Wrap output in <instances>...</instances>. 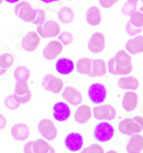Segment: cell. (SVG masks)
Returning <instances> with one entry per match:
<instances>
[{
    "label": "cell",
    "mask_w": 143,
    "mask_h": 153,
    "mask_svg": "<svg viewBox=\"0 0 143 153\" xmlns=\"http://www.w3.org/2000/svg\"><path fill=\"white\" fill-rule=\"evenodd\" d=\"M92 116H93V109L88 105H79L78 108L76 109L75 120L77 123L84 124V123L88 122Z\"/></svg>",
    "instance_id": "20"
},
{
    "label": "cell",
    "mask_w": 143,
    "mask_h": 153,
    "mask_svg": "<svg viewBox=\"0 0 143 153\" xmlns=\"http://www.w3.org/2000/svg\"><path fill=\"white\" fill-rule=\"evenodd\" d=\"M81 153H83V152H81Z\"/></svg>",
    "instance_id": "49"
},
{
    "label": "cell",
    "mask_w": 143,
    "mask_h": 153,
    "mask_svg": "<svg viewBox=\"0 0 143 153\" xmlns=\"http://www.w3.org/2000/svg\"><path fill=\"white\" fill-rule=\"evenodd\" d=\"M93 116L98 121H111L117 116V111L112 105H98L93 109Z\"/></svg>",
    "instance_id": "8"
},
{
    "label": "cell",
    "mask_w": 143,
    "mask_h": 153,
    "mask_svg": "<svg viewBox=\"0 0 143 153\" xmlns=\"http://www.w3.org/2000/svg\"><path fill=\"white\" fill-rule=\"evenodd\" d=\"M129 21L134 27H137V28H143V14L140 12V10H136L133 15L129 16Z\"/></svg>",
    "instance_id": "32"
},
{
    "label": "cell",
    "mask_w": 143,
    "mask_h": 153,
    "mask_svg": "<svg viewBox=\"0 0 143 153\" xmlns=\"http://www.w3.org/2000/svg\"><path fill=\"white\" fill-rule=\"evenodd\" d=\"M106 153H118L117 151H114V150H110V151H106Z\"/></svg>",
    "instance_id": "44"
},
{
    "label": "cell",
    "mask_w": 143,
    "mask_h": 153,
    "mask_svg": "<svg viewBox=\"0 0 143 153\" xmlns=\"http://www.w3.org/2000/svg\"><path fill=\"white\" fill-rule=\"evenodd\" d=\"M10 134H12V137L15 140L23 142V140L28 139L29 135H30V129H29L28 124H25V123H16L12 127Z\"/></svg>",
    "instance_id": "18"
},
{
    "label": "cell",
    "mask_w": 143,
    "mask_h": 153,
    "mask_svg": "<svg viewBox=\"0 0 143 153\" xmlns=\"http://www.w3.org/2000/svg\"><path fill=\"white\" fill-rule=\"evenodd\" d=\"M64 145L70 152H78L83 149L84 137L79 132H70L64 138Z\"/></svg>",
    "instance_id": "12"
},
{
    "label": "cell",
    "mask_w": 143,
    "mask_h": 153,
    "mask_svg": "<svg viewBox=\"0 0 143 153\" xmlns=\"http://www.w3.org/2000/svg\"><path fill=\"white\" fill-rule=\"evenodd\" d=\"M34 149L37 153H55V149L44 138L34 140Z\"/></svg>",
    "instance_id": "28"
},
{
    "label": "cell",
    "mask_w": 143,
    "mask_h": 153,
    "mask_svg": "<svg viewBox=\"0 0 143 153\" xmlns=\"http://www.w3.org/2000/svg\"><path fill=\"white\" fill-rule=\"evenodd\" d=\"M83 153H106L103 147L100 144H92L88 147H86L84 151H81Z\"/></svg>",
    "instance_id": "37"
},
{
    "label": "cell",
    "mask_w": 143,
    "mask_h": 153,
    "mask_svg": "<svg viewBox=\"0 0 143 153\" xmlns=\"http://www.w3.org/2000/svg\"><path fill=\"white\" fill-rule=\"evenodd\" d=\"M15 98L20 104H26L32 98V93L30 91V88L28 84V81H18L15 85L14 93Z\"/></svg>",
    "instance_id": "10"
},
{
    "label": "cell",
    "mask_w": 143,
    "mask_h": 153,
    "mask_svg": "<svg viewBox=\"0 0 143 153\" xmlns=\"http://www.w3.org/2000/svg\"><path fill=\"white\" fill-rule=\"evenodd\" d=\"M43 86L46 91L52 92V93H60L64 89L63 81L59 77L54 76L52 74H47L43 78Z\"/></svg>",
    "instance_id": "9"
},
{
    "label": "cell",
    "mask_w": 143,
    "mask_h": 153,
    "mask_svg": "<svg viewBox=\"0 0 143 153\" xmlns=\"http://www.w3.org/2000/svg\"><path fill=\"white\" fill-rule=\"evenodd\" d=\"M136 8H137V4H136V2L126 1V2L124 4V6L121 7V13L125 16H131L136 12Z\"/></svg>",
    "instance_id": "31"
},
{
    "label": "cell",
    "mask_w": 143,
    "mask_h": 153,
    "mask_svg": "<svg viewBox=\"0 0 143 153\" xmlns=\"http://www.w3.org/2000/svg\"><path fill=\"white\" fill-rule=\"evenodd\" d=\"M40 39L41 37L38 35L37 31H29L22 39V47L26 52H33L40 45Z\"/></svg>",
    "instance_id": "14"
},
{
    "label": "cell",
    "mask_w": 143,
    "mask_h": 153,
    "mask_svg": "<svg viewBox=\"0 0 143 153\" xmlns=\"http://www.w3.org/2000/svg\"><path fill=\"white\" fill-rule=\"evenodd\" d=\"M86 21L92 27H96L102 22V14L100 8L96 6H92L86 12Z\"/></svg>",
    "instance_id": "24"
},
{
    "label": "cell",
    "mask_w": 143,
    "mask_h": 153,
    "mask_svg": "<svg viewBox=\"0 0 143 153\" xmlns=\"http://www.w3.org/2000/svg\"><path fill=\"white\" fill-rule=\"evenodd\" d=\"M118 86L120 89L127 90V91H135L140 86V82L136 77L126 75V76H122L118 79Z\"/></svg>",
    "instance_id": "23"
},
{
    "label": "cell",
    "mask_w": 143,
    "mask_h": 153,
    "mask_svg": "<svg viewBox=\"0 0 143 153\" xmlns=\"http://www.w3.org/2000/svg\"><path fill=\"white\" fill-rule=\"evenodd\" d=\"M6 124H7V120H6V117H5L4 115L0 114V130H1V129H4V128L6 127Z\"/></svg>",
    "instance_id": "40"
},
{
    "label": "cell",
    "mask_w": 143,
    "mask_h": 153,
    "mask_svg": "<svg viewBox=\"0 0 143 153\" xmlns=\"http://www.w3.org/2000/svg\"><path fill=\"white\" fill-rule=\"evenodd\" d=\"M40 1L44 2V4H52V2H57L60 0H40Z\"/></svg>",
    "instance_id": "41"
},
{
    "label": "cell",
    "mask_w": 143,
    "mask_h": 153,
    "mask_svg": "<svg viewBox=\"0 0 143 153\" xmlns=\"http://www.w3.org/2000/svg\"><path fill=\"white\" fill-rule=\"evenodd\" d=\"M62 51H63V44L60 40H51L45 46L43 55L46 60H54L62 53Z\"/></svg>",
    "instance_id": "15"
},
{
    "label": "cell",
    "mask_w": 143,
    "mask_h": 153,
    "mask_svg": "<svg viewBox=\"0 0 143 153\" xmlns=\"http://www.w3.org/2000/svg\"><path fill=\"white\" fill-rule=\"evenodd\" d=\"M36 31L41 38H55L61 33V28L60 24L54 20H48L44 24L37 27Z\"/></svg>",
    "instance_id": "6"
},
{
    "label": "cell",
    "mask_w": 143,
    "mask_h": 153,
    "mask_svg": "<svg viewBox=\"0 0 143 153\" xmlns=\"http://www.w3.org/2000/svg\"><path fill=\"white\" fill-rule=\"evenodd\" d=\"M23 151H24V153H37L36 149H34V140L33 142H28L24 145Z\"/></svg>",
    "instance_id": "39"
},
{
    "label": "cell",
    "mask_w": 143,
    "mask_h": 153,
    "mask_svg": "<svg viewBox=\"0 0 143 153\" xmlns=\"http://www.w3.org/2000/svg\"><path fill=\"white\" fill-rule=\"evenodd\" d=\"M15 62L14 55L12 53H2L0 55V63L4 68H6L8 70V68H10Z\"/></svg>",
    "instance_id": "30"
},
{
    "label": "cell",
    "mask_w": 143,
    "mask_h": 153,
    "mask_svg": "<svg viewBox=\"0 0 143 153\" xmlns=\"http://www.w3.org/2000/svg\"><path fill=\"white\" fill-rule=\"evenodd\" d=\"M59 40L63 45H70L73 42V36L68 31H64V32H61L59 35Z\"/></svg>",
    "instance_id": "34"
},
{
    "label": "cell",
    "mask_w": 143,
    "mask_h": 153,
    "mask_svg": "<svg viewBox=\"0 0 143 153\" xmlns=\"http://www.w3.org/2000/svg\"><path fill=\"white\" fill-rule=\"evenodd\" d=\"M76 68L75 62L69 58H60L55 63V69L60 75H70Z\"/></svg>",
    "instance_id": "17"
},
{
    "label": "cell",
    "mask_w": 143,
    "mask_h": 153,
    "mask_svg": "<svg viewBox=\"0 0 143 153\" xmlns=\"http://www.w3.org/2000/svg\"><path fill=\"white\" fill-rule=\"evenodd\" d=\"M143 150V136L140 134H136L131 136L126 145L127 153H140Z\"/></svg>",
    "instance_id": "22"
},
{
    "label": "cell",
    "mask_w": 143,
    "mask_h": 153,
    "mask_svg": "<svg viewBox=\"0 0 143 153\" xmlns=\"http://www.w3.org/2000/svg\"><path fill=\"white\" fill-rule=\"evenodd\" d=\"M37 15H36V19L33 21V24H36L37 27L44 24L46 22V14H45V10L44 9H40V8H37Z\"/></svg>",
    "instance_id": "35"
},
{
    "label": "cell",
    "mask_w": 143,
    "mask_h": 153,
    "mask_svg": "<svg viewBox=\"0 0 143 153\" xmlns=\"http://www.w3.org/2000/svg\"><path fill=\"white\" fill-rule=\"evenodd\" d=\"M125 50L131 55H135L143 52V36H135L134 38L127 40Z\"/></svg>",
    "instance_id": "21"
},
{
    "label": "cell",
    "mask_w": 143,
    "mask_h": 153,
    "mask_svg": "<svg viewBox=\"0 0 143 153\" xmlns=\"http://www.w3.org/2000/svg\"><path fill=\"white\" fill-rule=\"evenodd\" d=\"M106 47V36L102 32H94L88 40V50L92 53H101Z\"/></svg>",
    "instance_id": "16"
},
{
    "label": "cell",
    "mask_w": 143,
    "mask_h": 153,
    "mask_svg": "<svg viewBox=\"0 0 143 153\" xmlns=\"http://www.w3.org/2000/svg\"><path fill=\"white\" fill-rule=\"evenodd\" d=\"M122 108L126 112H132L137 107L139 104V94L135 91H127L122 97Z\"/></svg>",
    "instance_id": "19"
},
{
    "label": "cell",
    "mask_w": 143,
    "mask_h": 153,
    "mask_svg": "<svg viewBox=\"0 0 143 153\" xmlns=\"http://www.w3.org/2000/svg\"><path fill=\"white\" fill-rule=\"evenodd\" d=\"M92 63H93V60L89 58H81L76 63V69L79 74L89 75L90 69H92Z\"/></svg>",
    "instance_id": "26"
},
{
    "label": "cell",
    "mask_w": 143,
    "mask_h": 153,
    "mask_svg": "<svg viewBox=\"0 0 143 153\" xmlns=\"http://www.w3.org/2000/svg\"><path fill=\"white\" fill-rule=\"evenodd\" d=\"M14 77L16 82L18 81H29L30 78V70L25 66H20L14 70Z\"/></svg>",
    "instance_id": "29"
},
{
    "label": "cell",
    "mask_w": 143,
    "mask_h": 153,
    "mask_svg": "<svg viewBox=\"0 0 143 153\" xmlns=\"http://www.w3.org/2000/svg\"><path fill=\"white\" fill-rule=\"evenodd\" d=\"M125 30L128 35L131 36H139V33L142 31V28H137V27H134L131 22L126 23V27H125Z\"/></svg>",
    "instance_id": "36"
},
{
    "label": "cell",
    "mask_w": 143,
    "mask_h": 153,
    "mask_svg": "<svg viewBox=\"0 0 143 153\" xmlns=\"http://www.w3.org/2000/svg\"><path fill=\"white\" fill-rule=\"evenodd\" d=\"M87 94H88V98L93 104L101 105L106 101L108 91H106V85L98 82V83H93L89 85V88L87 90Z\"/></svg>",
    "instance_id": "5"
},
{
    "label": "cell",
    "mask_w": 143,
    "mask_h": 153,
    "mask_svg": "<svg viewBox=\"0 0 143 153\" xmlns=\"http://www.w3.org/2000/svg\"><path fill=\"white\" fill-rule=\"evenodd\" d=\"M71 116V108L64 101H57L53 106V117L57 122H65Z\"/></svg>",
    "instance_id": "11"
},
{
    "label": "cell",
    "mask_w": 143,
    "mask_h": 153,
    "mask_svg": "<svg viewBox=\"0 0 143 153\" xmlns=\"http://www.w3.org/2000/svg\"><path fill=\"white\" fill-rule=\"evenodd\" d=\"M106 73H108V66L104 60L102 59H96V60H93L92 63V69H90V77H100V76H104Z\"/></svg>",
    "instance_id": "25"
},
{
    "label": "cell",
    "mask_w": 143,
    "mask_h": 153,
    "mask_svg": "<svg viewBox=\"0 0 143 153\" xmlns=\"http://www.w3.org/2000/svg\"><path fill=\"white\" fill-rule=\"evenodd\" d=\"M93 136L94 139L98 143H108L114 136V128L108 121H101L95 126Z\"/></svg>",
    "instance_id": "3"
},
{
    "label": "cell",
    "mask_w": 143,
    "mask_h": 153,
    "mask_svg": "<svg viewBox=\"0 0 143 153\" xmlns=\"http://www.w3.org/2000/svg\"><path fill=\"white\" fill-rule=\"evenodd\" d=\"M1 4H2V0H0V5H1Z\"/></svg>",
    "instance_id": "47"
},
{
    "label": "cell",
    "mask_w": 143,
    "mask_h": 153,
    "mask_svg": "<svg viewBox=\"0 0 143 153\" xmlns=\"http://www.w3.org/2000/svg\"><path fill=\"white\" fill-rule=\"evenodd\" d=\"M62 97L68 104L73 106H79L83 102V94L73 86H65L62 91Z\"/></svg>",
    "instance_id": "13"
},
{
    "label": "cell",
    "mask_w": 143,
    "mask_h": 153,
    "mask_svg": "<svg viewBox=\"0 0 143 153\" xmlns=\"http://www.w3.org/2000/svg\"><path fill=\"white\" fill-rule=\"evenodd\" d=\"M141 1H142V4H143V0H141Z\"/></svg>",
    "instance_id": "48"
},
{
    "label": "cell",
    "mask_w": 143,
    "mask_h": 153,
    "mask_svg": "<svg viewBox=\"0 0 143 153\" xmlns=\"http://www.w3.org/2000/svg\"><path fill=\"white\" fill-rule=\"evenodd\" d=\"M140 12L143 14V6H141V7H140Z\"/></svg>",
    "instance_id": "46"
},
{
    "label": "cell",
    "mask_w": 143,
    "mask_h": 153,
    "mask_svg": "<svg viewBox=\"0 0 143 153\" xmlns=\"http://www.w3.org/2000/svg\"><path fill=\"white\" fill-rule=\"evenodd\" d=\"M4 1H6L8 4H17V2H20L21 0H4Z\"/></svg>",
    "instance_id": "43"
},
{
    "label": "cell",
    "mask_w": 143,
    "mask_h": 153,
    "mask_svg": "<svg viewBox=\"0 0 143 153\" xmlns=\"http://www.w3.org/2000/svg\"><path fill=\"white\" fill-rule=\"evenodd\" d=\"M20 105H21V104L17 101V99L15 98L14 94H9V96H7V97L5 98V106H6L8 109H10V111L17 109V108L20 107Z\"/></svg>",
    "instance_id": "33"
},
{
    "label": "cell",
    "mask_w": 143,
    "mask_h": 153,
    "mask_svg": "<svg viewBox=\"0 0 143 153\" xmlns=\"http://www.w3.org/2000/svg\"><path fill=\"white\" fill-rule=\"evenodd\" d=\"M38 131L44 139L51 142L57 137V128L49 119H41L38 123Z\"/></svg>",
    "instance_id": "7"
},
{
    "label": "cell",
    "mask_w": 143,
    "mask_h": 153,
    "mask_svg": "<svg viewBox=\"0 0 143 153\" xmlns=\"http://www.w3.org/2000/svg\"><path fill=\"white\" fill-rule=\"evenodd\" d=\"M132 70H133L132 55L126 50L118 51L116 55L108 62V71L111 75L126 76L132 73Z\"/></svg>",
    "instance_id": "1"
},
{
    "label": "cell",
    "mask_w": 143,
    "mask_h": 153,
    "mask_svg": "<svg viewBox=\"0 0 143 153\" xmlns=\"http://www.w3.org/2000/svg\"><path fill=\"white\" fill-rule=\"evenodd\" d=\"M100 1V5H101V7L103 8H111L112 6H114L117 2H118V0H98Z\"/></svg>",
    "instance_id": "38"
},
{
    "label": "cell",
    "mask_w": 143,
    "mask_h": 153,
    "mask_svg": "<svg viewBox=\"0 0 143 153\" xmlns=\"http://www.w3.org/2000/svg\"><path fill=\"white\" fill-rule=\"evenodd\" d=\"M57 17H59L60 22L64 23V24H69V23L73 22L75 13L70 7H62L57 12Z\"/></svg>",
    "instance_id": "27"
},
{
    "label": "cell",
    "mask_w": 143,
    "mask_h": 153,
    "mask_svg": "<svg viewBox=\"0 0 143 153\" xmlns=\"http://www.w3.org/2000/svg\"><path fill=\"white\" fill-rule=\"evenodd\" d=\"M127 1H131V2H136V4H137V1H139V0H127Z\"/></svg>",
    "instance_id": "45"
},
{
    "label": "cell",
    "mask_w": 143,
    "mask_h": 153,
    "mask_svg": "<svg viewBox=\"0 0 143 153\" xmlns=\"http://www.w3.org/2000/svg\"><path fill=\"white\" fill-rule=\"evenodd\" d=\"M14 13L17 17H20L24 22H32L34 21L36 15H37V10L31 6L28 1H20L16 4L14 8Z\"/></svg>",
    "instance_id": "4"
},
{
    "label": "cell",
    "mask_w": 143,
    "mask_h": 153,
    "mask_svg": "<svg viewBox=\"0 0 143 153\" xmlns=\"http://www.w3.org/2000/svg\"><path fill=\"white\" fill-rule=\"evenodd\" d=\"M6 71H7V69L4 68V67L1 66V63H0V76H1V75H4V74H5Z\"/></svg>",
    "instance_id": "42"
},
{
    "label": "cell",
    "mask_w": 143,
    "mask_h": 153,
    "mask_svg": "<svg viewBox=\"0 0 143 153\" xmlns=\"http://www.w3.org/2000/svg\"><path fill=\"white\" fill-rule=\"evenodd\" d=\"M119 131L122 135L133 136L136 134H140L143 130V116H134V117H127L119 122Z\"/></svg>",
    "instance_id": "2"
}]
</instances>
